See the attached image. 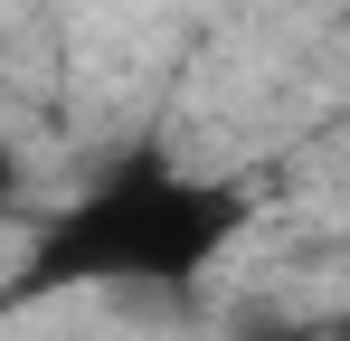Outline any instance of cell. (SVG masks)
<instances>
[{"label": "cell", "mask_w": 350, "mask_h": 341, "mask_svg": "<svg viewBox=\"0 0 350 341\" xmlns=\"http://www.w3.org/2000/svg\"><path fill=\"white\" fill-rule=\"evenodd\" d=\"M246 237V190L237 180H199L171 162H133L95 180L66 218L38 227L29 247V294H66V284H105V294H180Z\"/></svg>", "instance_id": "obj_1"}, {"label": "cell", "mask_w": 350, "mask_h": 341, "mask_svg": "<svg viewBox=\"0 0 350 341\" xmlns=\"http://www.w3.org/2000/svg\"><path fill=\"white\" fill-rule=\"evenodd\" d=\"M19 209H29V162H19V152L0 142V227L19 218Z\"/></svg>", "instance_id": "obj_2"}]
</instances>
